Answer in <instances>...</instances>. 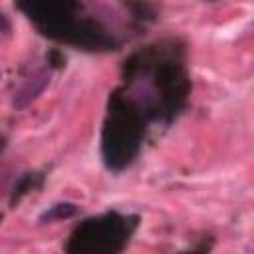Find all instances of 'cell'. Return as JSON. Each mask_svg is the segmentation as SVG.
Instances as JSON below:
<instances>
[{"instance_id":"cell-5","label":"cell","mask_w":254,"mask_h":254,"mask_svg":"<svg viewBox=\"0 0 254 254\" xmlns=\"http://www.w3.org/2000/svg\"><path fill=\"white\" fill-rule=\"evenodd\" d=\"M48 77H50V73H46L44 69H38V71H34L32 75H28V77L24 79V83H22V85L16 89V93H14V105H16V107L28 105L36 95L42 93V89H44L46 83H48Z\"/></svg>"},{"instance_id":"cell-11","label":"cell","mask_w":254,"mask_h":254,"mask_svg":"<svg viewBox=\"0 0 254 254\" xmlns=\"http://www.w3.org/2000/svg\"><path fill=\"white\" fill-rule=\"evenodd\" d=\"M4 147H6V137H2V135H0V153H2V149H4Z\"/></svg>"},{"instance_id":"cell-9","label":"cell","mask_w":254,"mask_h":254,"mask_svg":"<svg viewBox=\"0 0 254 254\" xmlns=\"http://www.w3.org/2000/svg\"><path fill=\"white\" fill-rule=\"evenodd\" d=\"M210 248H212V240L208 238V240H202V242H198L194 248H190V250H185V252H179V254H210Z\"/></svg>"},{"instance_id":"cell-6","label":"cell","mask_w":254,"mask_h":254,"mask_svg":"<svg viewBox=\"0 0 254 254\" xmlns=\"http://www.w3.org/2000/svg\"><path fill=\"white\" fill-rule=\"evenodd\" d=\"M44 181H46V175H44V173H38V171H28V173H24V175L12 185V189H10V204H12V206L18 204L26 194H30L32 190L42 189Z\"/></svg>"},{"instance_id":"cell-1","label":"cell","mask_w":254,"mask_h":254,"mask_svg":"<svg viewBox=\"0 0 254 254\" xmlns=\"http://www.w3.org/2000/svg\"><path fill=\"white\" fill-rule=\"evenodd\" d=\"M115 89L149 127H169L183 113L190 95L185 44L165 38L137 48L123 60L121 81Z\"/></svg>"},{"instance_id":"cell-10","label":"cell","mask_w":254,"mask_h":254,"mask_svg":"<svg viewBox=\"0 0 254 254\" xmlns=\"http://www.w3.org/2000/svg\"><path fill=\"white\" fill-rule=\"evenodd\" d=\"M2 32H10V22L6 20L4 14H0V34H2Z\"/></svg>"},{"instance_id":"cell-7","label":"cell","mask_w":254,"mask_h":254,"mask_svg":"<svg viewBox=\"0 0 254 254\" xmlns=\"http://www.w3.org/2000/svg\"><path fill=\"white\" fill-rule=\"evenodd\" d=\"M79 212V206L73 202H56L48 210L40 214V222H54V220H65Z\"/></svg>"},{"instance_id":"cell-8","label":"cell","mask_w":254,"mask_h":254,"mask_svg":"<svg viewBox=\"0 0 254 254\" xmlns=\"http://www.w3.org/2000/svg\"><path fill=\"white\" fill-rule=\"evenodd\" d=\"M46 62H48V67H64L65 65V56L60 50L54 48L46 54Z\"/></svg>"},{"instance_id":"cell-2","label":"cell","mask_w":254,"mask_h":254,"mask_svg":"<svg viewBox=\"0 0 254 254\" xmlns=\"http://www.w3.org/2000/svg\"><path fill=\"white\" fill-rule=\"evenodd\" d=\"M16 8L48 40L75 50L101 54L119 48V38L79 2H18Z\"/></svg>"},{"instance_id":"cell-4","label":"cell","mask_w":254,"mask_h":254,"mask_svg":"<svg viewBox=\"0 0 254 254\" xmlns=\"http://www.w3.org/2000/svg\"><path fill=\"white\" fill-rule=\"evenodd\" d=\"M137 228L139 216L131 212L105 210L87 216L69 232L64 254H123Z\"/></svg>"},{"instance_id":"cell-3","label":"cell","mask_w":254,"mask_h":254,"mask_svg":"<svg viewBox=\"0 0 254 254\" xmlns=\"http://www.w3.org/2000/svg\"><path fill=\"white\" fill-rule=\"evenodd\" d=\"M149 123L139 111L113 89L107 99V113L101 127V161L109 173H121L139 157L149 133Z\"/></svg>"}]
</instances>
